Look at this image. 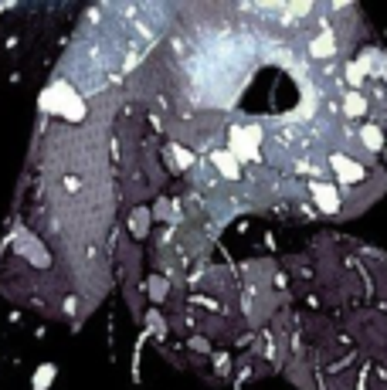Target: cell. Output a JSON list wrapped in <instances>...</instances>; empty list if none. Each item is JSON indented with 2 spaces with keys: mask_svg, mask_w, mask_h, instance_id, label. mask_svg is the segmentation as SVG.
<instances>
[{
  "mask_svg": "<svg viewBox=\"0 0 387 390\" xmlns=\"http://www.w3.org/2000/svg\"><path fill=\"white\" fill-rule=\"evenodd\" d=\"M14 255H17V258H28L41 272L51 269V251H48V244H44L31 228H24V224L14 231Z\"/></svg>",
  "mask_w": 387,
  "mask_h": 390,
  "instance_id": "cell-1",
  "label": "cell"
},
{
  "mask_svg": "<svg viewBox=\"0 0 387 390\" xmlns=\"http://www.w3.org/2000/svg\"><path fill=\"white\" fill-rule=\"evenodd\" d=\"M258 146H262V133L255 126H234L228 133V153L238 163H258Z\"/></svg>",
  "mask_w": 387,
  "mask_h": 390,
  "instance_id": "cell-2",
  "label": "cell"
},
{
  "mask_svg": "<svg viewBox=\"0 0 387 390\" xmlns=\"http://www.w3.org/2000/svg\"><path fill=\"white\" fill-rule=\"evenodd\" d=\"M310 194H312V200H316V207H319V214H326V217H337V214L343 211V194H340L333 184H319V180H312Z\"/></svg>",
  "mask_w": 387,
  "mask_h": 390,
  "instance_id": "cell-3",
  "label": "cell"
},
{
  "mask_svg": "<svg viewBox=\"0 0 387 390\" xmlns=\"http://www.w3.org/2000/svg\"><path fill=\"white\" fill-rule=\"evenodd\" d=\"M333 173H337V180L343 184V187H350V184H357V180H364L367 177V170H364V163H357V159H350V156L337 153L333 156Z\"/></svg>",
  "mask_w": 387,
  "mask_h": 390,
  "instance_id": "cell-4",
  "label": "cell"
},
{
  "mask_svg": "<svg viewBox=\"0 0 387 390\" xmlns=\"http://www.w3.org/2000/svg\"><path fill=\"white\" fill-rule=\"evenodd\" d=\"M211 166H214L218 177H225V180H232V184L241 180V163H238L228 150H214V153H211Z\"/></svg>",
  "mask_w": 387,
  "mask_h": 390,
  "instance_id": "cell-5",
  "label": "cell"
},
{
  "mask_svg": "<svg viewBox=\"0 0 387 390\" xmlns=\"http://www.w3.org/2000/svg\"><path fill=\"white\" fill-rule=\"evenodd\" d=\"M150 221H153L150 207H133V214H129V234H133L136 241H143V237L150 234Z\"/></svg>",
  "mask_w": 387,
  "mask_h": 390,
  "instance_id": "cell-6",
  "label": "cell"
},
{
  "mask_svg": "<svg viewBox=\"0 0 387 390\" xmlns=\"http://www.w3.org/2000/svg\"><path fill=\"white\" fill-rule=\"evenodd\" d=\"M310 55L312 58H330V55H337V38H333L330 28H323L319 38L310 41Z\"/></svg>",
  "mask_w": 387,
  "mask_h": 390,
  "instance_id": "cell-7",
  "label": "cell"
},
{
  "mask_svg": "<svg viewBox=\"0 0 387 390\" xmlns=\"http://www.w3.org/2000/svg\"><path fill=\"white\" fill-rule=\"evenodd\" d=\"M147 295H150L153 306L167 302V295H170V278H167V275H150V278H147Z\"/></svg>",
  "mask_w": 387,
  "mask_h": 390,
  "instance_id": "cell-8",
  "label": "cell"
},
{
  "mask_svg": "<svg viewBox=\"0 0 387 390\" xmlns=\"http://www.w3.org/2000/svg\"><path fill=\"white\" fill-rule=\"evenodd\" d=\"M360 143L367 146V153H377V150H384V129L381 126H374V122H367L364 129H360Z\"/></svg>",
  "mask_w": 387,
  "mask_h": 390,
  "instance_id": "cell-9",
  "label": "cell"
},
{
  "mask_svg": "<svg viewBox=\"0 0 387 390\" xmlns=\"http://www.w3.org/2000/svg\"><path fill=\"white\" fill-rule=\"evenodd\" d=\"M167 159H170L173 170H191L194 163H197L191 150H184L180 143H170V146H167Z\"/></svg>",
  "mask_w": 387,
  "mask_h": 390,
  "instance_id": "cell-10",
  "label": "cell"
},
{
  "mask_svg": "<svg viewBox=\"0 0 387 390\" xmlns=\"http://www.w3.org/2000/svg\"><path fill=\"white\" fill-rule=\"evenodd\" d=\"M55 377H58V367H55V363H41L38 370H35V377H31V387L48 390L51 384H55Z\"/></svg>",
  "mask_w": 387,
  "mask_h": 390,
  "instance_id": "cell-11",
  "label": "cell"
},
{
  "mask_svg": "<svg viewBox=\"0 0 387 390\" xmlns=\"http://www.w3.org/2000/svg\"><path fill=\"white\" fill-rule=\"evenodd\" d=\"M343 113L350 119H364L367 116V99L360 95V92H347V99H343Z\"/></svg>",
  "mask_w": 387,
  "mask_h": 390,
  "instance_id": "cell-12",
  "label": "cell"
},
{
  "mask_svg": "<svg viewBox=\"0 0 387 390\" xmlns=\"http://www.w3.org/2000/svg\"><path fill=\"white\" fill-rule=\"evenodd\" d=\"M150 214H153L156 221H167V224H173V221L180 217V214H177V204H170L167 197H160V200H156V204H153V211H150Z\"/></svg>",
  "mask_w": 387,
  "mask_h": 390,
  "instance_id": "cell-13",
  "label": "cell"
},
{
  "mask_svg": "<svg viewBox=\"0 0 387 390\" xmlns=\"http://www.w3.org/2000/svg\"><path fill=\"white\" fill-rule=\"evenodd\" d=\"M343 78H347V85L353 88V92H360V88H364V78H367V72H364L357 61H347V65H343Z\"/></svg>",
  "mask_w": 387,
  "mask_h": 390,
  "instance_id": "cell-14",
  "label": "cell"
},
{
  "mask_svg": "<svg viewBox=\"0 0 387 390\" xmlns=\"http://www.w3.org/2000/svg\"><path fill=\"white\" fill-rule=\"evenodd\" d=\"M370 75L387 78V58H384V51H377V48H374V68H370Z\"/></svg>",
  "mask_w": 387,
  "mask_h": 390,
  "instance_id": "cell-15",
  "label": "cell"
},
{
  "mask_svg": "<svg viewBox=\"0 0 387 390\" xmlns=\"http://www.w3.org/2000/svg\"><path fill=\"white\" fill-rule=\"evenodd\" d=\"M147 333H163V315L156 309L147 312Z\"/></svg>",
  "mask_w": 387,
  "mask_h": 390,
  "instance_id": "cell-16",
  "label": "cell"
},
{
  "mask_svg": "<svg viewBox=\"0 0 387 390\" xmlns=\"http://www.w3.org/2000/svg\"><path fill=\"white\" fill-rule=\"evenodd\" d=\"M285 10H289L292 17H303V14H312V3H289Z\"/></svg>",
  "mask_w": 387,
  "mask_h": 390,
  "instance_id": "cell-17",
  "label": "cell"
},
{
  "mask_svg": "<svg viewBox=\"0 0 387 390\" xmlns=\"http://www.w3.org/2000/svg\"><path fill=\"white\" fill-rule=\"evenodd\" d=\"M384 156H387V143H384Z\"/></svg>",
  "mask_w": 387,
  "mask_h": 390,
  "instance_id": "cell-18",
  "label": "cell"
}]
</instances>
